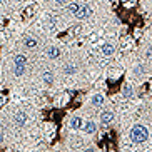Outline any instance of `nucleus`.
<instances>
[{
  "mask_svg": "<svg viewBox=\"0 0 152 152\" xmlns=\"http://www.w3.org/2000/svg\"><path fill=\"white\" fill-rule=\"evenodd\" d=\"M14 64H15V65H25V64H27V57L22 55V54L15 55V57H14Z\"/></svg>",
  "mask_w": 152,
  "mask_h": 152,
  "instance_id": "0eeeda50",
  "label": "nucleus"
},
{
  "mask_svg": "<svg viewBox=\"0 0 152 152\" xmlns=\"http://www.w3.org/2000/svg\"><path fill=\"white\" fill-rule=\"evenodd\" d=\"M44 82H45L47 85H50L52 82H54V75H52V72H49V70H47V72L44 74Z\"/></svg>",
  "mask_w": 152,
  "mask_h": 152,
  "instance_id": "ddd939ff",
  "label": "nucleus"
},
{
  "mask_svg": "<svg viewBox=\"0 0 152 152\" xmlns=\"http://www.w3.org/2000/svg\"><path fill=\"white\" fill-rule=\"evenodd\" d=\"M114 50H115L114 44H104V45H102V54L105 55V57L112 55V54H114Z\"/></svg>",
  "mask_w": 152,
  "mask_h": 152,
  "instance_id": "39448f33",
  "label": "nucleus"
},
{
  "mask_svg": "<svg viewBox=\"0 0 152 152\" xmlns=\"http://www.w3.org/2000/svg\"><path fill=\"white\" fill-rule=\"evenodd\" d=\"M23 72H25V65H15L14 74H15L17 77H22V75H23Z\"/></svg>",
  "mask_w": 152,
  "mask_h": 152,
  "instance_id": "4468645a",
  "label": "nucleus"
},
{
  "mask_svg": "<svg viewBox=\"0 0 152 152\" xmlns=\"http://www.w3.org/2000/svg\"><path fill=\"white\" fill-rule=\"evenodd\" d=\"M47 55H49L50 58H57V57H60V50H58L57 47H50V49L47 50Z\"/></svg>",
  "mask_w": 152,
  "mask_h": 152,
  "instance_id": "9d476101",
  "label": "nucleus"
},
{
  "mask_svg": "<svg viewBox=\"0 0 152 152\" xmlns=\"http://www.w3.org/2000/svg\"><path fill=\"white\" fill-rule=\"evenodd\" d=\"M25 122H27V114H25L23 110H18L17 114H15V124H17V125H23Z\"/></svg>",
  "mask_w": 152,
  "mask_h": 152,
  "instance_id": "7ed1b4c3",
  "label": "nucleus"
},
{
  "mask_svg": "<svg viewBox=\"0 0 152 152\" xmlns=\"http://www.w3.org/2000/svg\"><path fill=\"white\" fill-rule=\"evenodd\" d=\"M142 72H144V67H142V65H137V67H135V74H137V75H140Z\"/></svg>",
  "mask_w": 152,
  "mask_h": 152,
  "instance_id": "f3484780",
  "label": "nucleus"
},
{
  "mask_svg": "<svg viewBox=\"0 0 152 152\" xmlns=\"http://www.w3.org/2000/svg\"><path fill=\"white\" fill-rule=\"evenodd\" d=\"M0 104H4V99H0Z\"/></svg>",
  "mask_w": 152,
  "mask_h": 152,
  "instance_id": "412c9836",
  "label": "nucleus"
},
{
  "mask_svg": "<svg viewBox=\"0 0 152 152\" xmlns=\"http://www.w3.org/2000/svg\"><path fill=\"white\" fill-rule=\"evenodd\" d=\"M75 72H77L75 65H65V67H64V74H65V75H74Z\"/></svg>",
  "mask_w": 152,
  "mask_h": 152,
  "instance_id": "9b49d317",
  "label": "nucleus"
},
{
  "mask_svg": "<svg viewBox=\"0 0 152 152\" xmlns=\"http://www.w3.org/2000/svg\"><path fill=\"white\" fill-rule=\"evenodd\" d=\"M122 95H124L125 99H130L132 95H134V89H132V85L130 84H125L124 85V90H122Z\"/></svg>",
  "mask_w": 152,
  "mask_h": 152,
  "instance_id": "423d86ee",
  "label": "nucleus"
},
{
  "mask_svg": "<svg viewBox=\"0 0 152 152\" xmlns=\"http://www.w3.org/2000/svg\"><path fill=\"white\" fill-rule=\"evenodd\" d=\"M112 121H114V114H112V112H109V110L104 112L102 115H100V122H102L104 125H105V124H110Z\"/></svg>",
  "mask_w": 152,
  "mask_h": 152,
  "instance_id": "20e7f679",
  "label": "nucleus"
},
{
  "mask_svg": "<svg viewBox=\"0 0 152 152\" xmlns=\"http://www.w3.org/2000/svg\"><path fill=\"white\" fill-rule=\"evenodd\" d=\"M23 44H25V47H35L37 45V40L35 39H32V37H25V39H23Z\"/></svg>",
  "mask_w": 152,
  "mask_h": 152,
  "instance_id": "f8f14e48",
  "label": "nucleus"
},
{
  "mask_svg": "<svg viewBox=\"0 0 152 152\" xmlns=\"http://www.w3.org/2000/svg\"><path fill=\"white\" fill-rule=\"evenodd\" d=\"M147 137H149V132L142 124H135L130 130V140L134 144H144L147 140Z\"/></svg>",
  "mask_w": 152,
  "mask_h": 152,
  "instance_id": "f257e3e1",
  "label": "nucleus"
},
{
  "mask_svg": "<svg viewBox=\"0 0 152 152\" xmlns=\"http://www.w3.org/2000/svg\"><path fill=\"white\" fill-rule=\"evenodd\" d=\"M90 15H92V9H90L87 4H82L80 9H79V12L75 14L77 18H89Z\"/></svg>",
  "mask_w": 152,
  "mask_h": 152,
  "instance_id": "f03ea898",
  "label": "nucleus"
},
{
  "mask_svg": "<svg viewBox=\"0 0 152 152\" xmlns=\"http://www.w3.org/2000/svg\"><path fill=\"white\" fill-rule=\"evenodd\" d=\"M2 140H4V137H2V134H0V144H2Z\"/></svg>",
  "mask_w": 152,
  "mask_h": 152,
  "instance_id": "aec40b11",
  "label": "nucleus"
},
{
  "mask_svg": "<svg viewBox=\"0 0 152 152\" xmlns=\"http://www.w3.org/2000/svg\"><path fill=\"white\" fill-rule=\"evenodd\" d=\"M95 129H97V127H95V124H94L92 121L85 122V125H84V130L87 132V134H94V132H95Z\"/></svg>",
  "mask_w": 152,
  "mask_h": 152,
  "instance_id": "6e6552de",
  "label": "nucleus"
},
{
  "mask_svg": "<svg viewBox=\"0 0 152 152\" xmlns=\"http://www.w3.org/2000/svg\"><path fill=\"white\" fill-rule=\"evenodd\" d=\"M92 104H94V105H100V104H104V97L102 95H94V97H92Z\"/></svg>",
  "mask_w": 152,
  "mask_h": 152,
  "instance_id": "2eb2a0df",
  "label": "nucleus"
},
{
  "mask_svg": "<svg viewBox=\"0 0 152 152\" xmlns=\"http://www.w3.org/2000/svg\"><path fill=\"white\" fill-rule=\"evenodd\" d=\"M147 57H152V49H151V50H149V52H147Z\"/></svg>",
  "mask_w": 152,
  "mask_h": 152,
  "instance_id": "a211bd4d",
  "label": "nucleus"
},
{
  "mask_svg": "<svg viewBox=\"0 0 152 152\" xmlns=\"http://www.w3.org/2000/svg\"><path fill=\"white\" fill-rule=\"evenodd\" d=\"M70 127L74 130H79V129H82V119L80 117H74L72 119V124H70Z\"/></svg>",
  "mask_w": 152,
  "mask_h": 152,
  "instance_id": "1a4fd4ad",
  "label": "nucleus"
},
{
  "mask_svg": "<svg viewBox=\"0 0 152 152\" xmlns=\"http://www.w3.org/2000/svg\"><path fill=\"white\" fill-rule=\"evenodd\" d=\"M55 2H57V4H64V2H65V0H55Z\"/></svg>",
  "mask_w": 152,
  "mask_h": 152,
  "instance_id": "6ab92c4d",
  "label": "nucleus"
},
{
  "mask_svg": "<svg viewBox=\"0 0 152 152\" xmlns=\"http://www.w3.org/2000/svg\"><path fill=\"white\" fill-rule=\"evenodd\" d=\"M80 5H82V4H72L70 7H69V10H70L74 15H75L77 12H79V9H80Z\"/></svg>",
  "mask_w": 152,
  "mask_h": 152,
  "instance_id": "dca6fc26",
  "label": "nucleus"
}]
</instances>
